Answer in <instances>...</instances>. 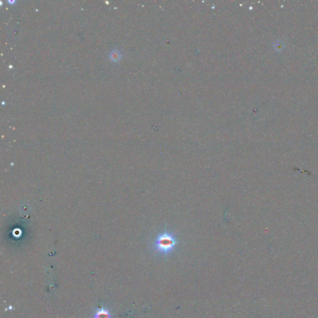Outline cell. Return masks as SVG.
Here are the masks:
<instances>
[{
    "label": "cell",
    "mask_w": 318,
    "mask_h": 318,
    "mask_svg": "<svg viewBox=\"0 0 318 318\" xmlns=\"http://www.w3.org/2000/svg\"><path fill=\"white\" fill-rule=\"evenodd\" d=\"M177 244V237L171 232L165 231L157 235L153 247L156 252L166 255L174 250Z\"/></svg>",
    "instance_id": "cell-1"
},
{
    "label": "cell",
    "mask_w": 318,
    "mask_h": 318,
    "mask_svg": "<svg viewBox=\"0 0 318 318\" xmlns=\"http://www.w3.org/2000/svg\"><path fill=\"white\" fill-rule=\"evenodd\" d=\"M121 55L120 54V52L117 50H113L110 55V57L112 60L116 61L119 59H120Z\"/></svg>",
    "instance_id": "cell-2"
},
{
    "label": "cell",
    "mask_w": 318,
    "mask_h": 318,
    "mask_svg": "<svg viewBox=\"0 0 318 318\" xmlns=\"http://www.w3.org/2000/svg\"><path fill=\"white\" fill-rule=\"evenodd\" d=\"M95 318H110V315L107 311L101 310L96 313Z\"/></svg>",
    "instance_id": "cell-3"
}]
</instances>
